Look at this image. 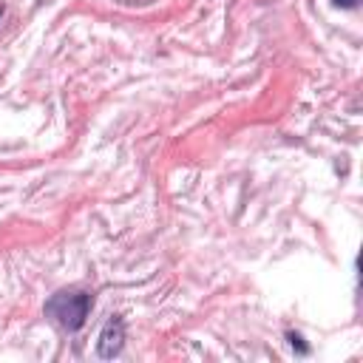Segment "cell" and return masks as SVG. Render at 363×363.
<instances>
[{
  "instance_id": "2",
  "label": "cell",
  "mask_w": 363,
  "mask_h": 363,
  "mask_svg": "<svg viewBox=\"0 0 363 363\" xmlns=\"http://www.w3.org/2000/svg\"><path fill=\"white\" fill-rule=\"evenodd\" d=\"M123 346H125V321L119 318V315H114V318H108V324L100 332V341H96V355L111 360V357H116L119 352H123Z\"/></svg>"
},
{
  "instance_id": "5",
  "label": "cell",
  "mask_w": 363,
  "mask_h": 363,
  "mask_svg": "<svg viewBox=\"0 0 363 363\" xmlns=\"http://www.w3.org/2000/svg\"><path fill=\"white\" fill-rule=\"evenodd\" d=\"M0 14H3V6H0Z\"/></svg>"
},
{
  "instance_id": "3",
  "label": "cell",
  "mask_w": 363,
  "mask_h": 363,
  "mask_svg": "<svg viewBox=\"0 0 363 363\" xmlns=\"http://www.w3.org/2000/svg\"><path fill=\"white\" fill-rule=\"evenodd\" d=\"M287 341H289V346H293L298 355H309V346L304 344V338L298 332H287Z\"/></svg>"
},
{
  "instance_id": "1",
  "label": "cell",
  "mask_w": 363,
  "mask_h": 363,
  "mask_svg": "<svg viewBox=\"0 0 363 363\" xmlns=\"http://www.w3.org/2000/svg\"><path fill=\"white\" fill-rule=\"evenodd\" d=\"M91 307H94V295L85 293V289H60V293H54L45 301V315L54 318L63 329L77 332L85 324Z\"/></svg>"
},
{
  "instance_id": "4",
  "label": "cell",
  "mask_w": 363,
  "mask_h": 363,
  "mask_svg": "<svg viewBox=\"0 0 363 363\" xmlns=\"http://www.w3.org/2000/svg\"><path fill=\"white\" fill-rule=\"evenodd\" d=\"M335 6H341V9H355L357 6V0H332Z\"/></svg>"
}]
</instances>
